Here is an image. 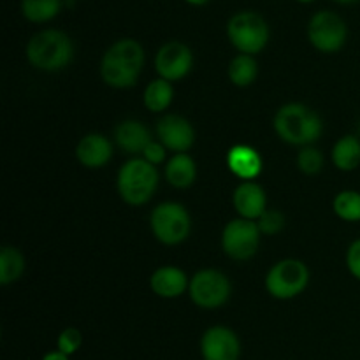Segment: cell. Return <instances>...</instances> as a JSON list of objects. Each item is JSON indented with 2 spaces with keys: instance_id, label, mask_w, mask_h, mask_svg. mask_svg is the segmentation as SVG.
I'll return each instance as SVG.
<instances>
[{
  "instance_id": "obj_26",
  "label": "cell",
  "mask_w": 360,
  "mask_h": 360,
  "mask_svg": "<svg viewBox=\"0 0 360 360\" xmlns=\"http://www.w3.org/2000/svg\"><path fill=\"white\" fill-rule=\"evenodd\" d=\"M297 167L299 171L308 176L319 174L323 169V155L319 148L304 146L301 148L297 155Z\"/></svg>"
},
{
  "instance_id": "obj_20",
  "label": "cell",
  "mask_w": 360,
  "mask_h": 360,
  "mask_svg": "<svg viewBox=\"0 0 360 360\" xmlns=\"http://www.w3.org/2000/svg\"><path fill=\"white\" fill-rule=\"evenodd\" d=\"M334 167L343 172L355 171L360 165V137L359 136H343L330 151Z\"/></svg>"
},
{
  "instance_id": "obj_21",
  "label": "cell",
  "mask_w": 360,
  "mask_h": 360,
  "mask_svg": "<svg viewBox=\"0 0 360 360\" xmlns=\"http://www.w3.org/2000/svg\"><path fill=\"white\" fill-rule=\"evenodd\" d=\"M174 101V88L172 83L157 77L144 88L143 102L148 111L151 112H164Z\"/></svg>"
},
{
  "instance_id": "obj_1",
  "label": "cell",
  "mask_w": 360,
  "mask_h": 360,
  "mask_svg": "<svg viewBox=\"0 0 360 360\" xmlns=\"http://www.w3.org/2000/svg\"><path fill=\"white\" fill-rule=\"evenodd\" d=\"M144 48L136 39H120L101 60V77L108 86L125 90L139 79L144 67Z\"/></svg>"
},
{
  "instance_id": "obj_33",
  "label": "cell",
  "mask_w": 360,
  "mask_h": 360,
  "mask_svg": "<svg viewBox=\"0 0 360 360\" xmlns=\"http://www.w3.org/2000/svg\"><path fill=\"white\" fill-rule=\"evenodd\" d=\"M336 2H341V4H352V2H357V0H336Z\"/></svg>"
},
{
  "instance_id": "obj_13",
  "label": "cell",
  "mask_w": 360,
  "mask_h": 360,
  "mask_svg": "<svg viewBox=\"0 0 360 360\" xmlns=\"http://www.w3.org/2000/svg\"><path fill=\"white\" fill-rule=\"evenodd\" d=\"M158 141L174 153H186L195 143L192 123L179 115H165L157 123Z\"/></svg>"
},
{
  "instance_id": "obj_5",
  "label": "cell",
  "mask_w": 360,
  "mask_h": 360,
  "mask_svg": "<svg viewBox=\"0 0 360 360\" xmlns=\"http://www.w3.org/2000/svg\"><path fill=\"white\" fill-rule=\"evenodd\" d=\"M269 25L253 11L236 13L227 23V37L243 55H257L269 42Z\"/></svg>"
},
{
  "instance_id": "obj_9",
  "label": "cell",
  "mask_w": 360,
  "mask_h": 360,
  "mask_svg": "<svg viewBox=\"0 0 360 360\" xmlns=\"http://www.w3.org/2000/svg\"><path fill=\"white\" fill-rule=\"evenodd\" d=\"M308 39L320 53H338L347 44V23L333 11H319L308 23Z\"/></svg>"
},
{
  "instance_id": "obj_7",
  "label": "cell",
  "mask_w": 360,
  "mask_h": 360,
  "mask_svg": "<svg viewBox=\"0 0 360 360\" xmlns=\"http://www.w3.org/2000/svg\"><path fill=\"white\" fill-rule=\"evenodd\" d=\"M309 285V269L302 260L283 259L266 274V290L271 297L288 301L301 295Z\"/></svg>"
},
{
  "instance_id": "obj_6",
  "label": "cell",
  "mask_w": 360,
  "mask_h": 360,
  "mask_svg": "<svg viewBox=\"0 0 360 360\" xmlns=\"http://www.w3.org/2000/svg\"><path fill=\"white\" fill-rule=\"evenodd\" d=\"M151 232L162 245L176 246L186 241L192 231V218L185 206L178 202H162L151 211Z\"/></svg>"
},
{
  "instance_id": "obj_17",
  "label": "cell",
  "mask_w": 360,
  "mask_h": 360,
  "mask_svg": "<svg viewBox=\"0 0 360 360\" xmlns=\"http://www.w3.org/2000/svg\"><path fill=\"white\" fill-rule=\"evenodd\" d=\"M76 157L88 169H101L112 158V144L102 134H88L77 143Z\"/></svg>"
},
{
  "instance_id": "obj_10",
  "label": "cell",
  "mask_w": 360,
  "mask_h": 360,
  "mask_svg": "<svg viewBox=\"0 0 360 360\" xmlns=\"http://www.w3.org/2000/svg\"><path fill=\"white\" fill-rule=\"evenodd\" d=\"M259 224L245 218H234L225 225L221 232V248L227 257L234 260H250L255 257L260 245Z\"/></svg>"
},
{
  "instance_id": "obj_3",
  "label": "cell",
  "mask_w": 360,
  "mask_h": 360,
  "mask_svg": "<svg viewBox=\"0 0 360 360\" xmlns=\"http://www.w3.org/2000/svg\"><path fill=\"white\" fill-rule=\"evenodd\" d=\"M27 60L35 69L44 72H56L62 70L72 62L74 44L69 35L62 30L48 28V30L37 32L28 41Z\"/></svg>"
},
{
  "instance_id": "obj_29",
  "label": "cell",
  "mask_w": 360,
  "mask_h": 360,
  "mask_svg": "<svg viewBox=\"0 0 360 360\" xmlns=\"http://www.w3.org/2000/svg\"><path fill=\"white\" fill-rule=\"evenodd\" d=\"M165 157H167V148H165L160 141H151L143 151L144 160L150 162L155 167H157L158 164H162V162L165 160Z\"/></svg>"
},
{
  "instance_id": "obj_15",
  "label": "cell",
  "mask_w": 360,
  "mask_h": 360,
  "mask_svg": "<svg viewBox=\"0 0 360 360\" xmlns=\"http://www.w3.org/2000/svg\"><path fill=\"white\" fill-rule=\"evenodd\" d=\"M229 171L241 181H255L262 172V157L248 144H236L225 158Z\"/></svg>"
},
{
  "instance_id": "obj_34",
  "label": "cell",
  "mask_w": 360,
  "mask_h": 360,
  "mask_svg": "<svg viewBox=\"0 0 360 360\" xmlns=\"http://www.w3.org/2000/svg\"><path fill=\"white\" fill-rule=\"evenodd\" d=\"M297 2H302V4H308V2H313V0H297Z\"/></svg>"
},
{
  "instance_id": "obj_27",
  "label": "cell",
  "mask_w": 360,
  "mask_h": 360,
  "mask_svg": "<svg viewBox=\"0 0 360 360\" xmlns=\"http://www.w3.org/2000/svg\"><path fill=\"white\" fill-rule=\"evenodd\" d=\"M83 347V333L76 327H67L60 333L56 340V350L62 352L67 357H72L79 348Z\"/></svg>"
},
{
  "instance_id": "obj_31",
  "label": "cell",
  "mask_w": 360,
  "mask_h": 360,
  "mask_svg": "<svg viewBox=\"0 0 360 360\" xmlns=\"http://www.w3.org/2000/svg\"><path fill=\"white\" fill-rule=\"evenodd\" d=\"M42 360H70V357L63 355L62 352L53 350V352H48V354H46L44 357H42Z\"/></svg>"
},
{
  "instance_id": "obj_4",
  "label": "cell",
  "mask_w": 360,
  "mask_h": 360,
  "mask_svg": "<svg viewBox=\"0 0 360 360\" xmlns=\"http://www.w3.org/2000/svg\"><path fill=\"white\" fill-rule=\"evenodd\" d=\"M116 188L127 204L143 206L158 188L157 167L144 158H130L120 167Z\"/></svg>"
},
{
  "instance_id": "obj_16",
  "label": "cell",
  "mask_w": 360,
  "mask_h": 360,
  "mask_svg": "<svg viewBox=\"0 0 360 360\" xmlns=\"http://www.w3.org/2000/svg\"><path fill=\"white\" fill-rule=\"evenodd\" d=\"M190 280L183 269L176 266H162L151 274L150 288L162 299H176L188 290Z\"/></svg>"
},
{
  "instance_id": "obj_25",
  "label": "cell",
  "mask_w": 360,
  "mask_h": 360,
  "mask_svg": "<svg viewBox=\"0 0 360 360\" xmlns=\"http://www.w3.org/2000/svg\"><path fill=\"white\" fill-rule=\"evenodd\" d=\"M333 210L338 218L348 224L360 221V192L355 190H343L333 200Z\"/></svg>"
},
{
  "instance_id": "obj_24",
  "label": "cell",
  "mask_w": 360,
  "mask_h": 360,
  "mask_svg": "<svg viewBox=\"0 0 360 360\" xmlns=\"http://www.w3.org/2000/svg\"><path fill=\"white\" fill-rule=\"evenodd\" d=\"M63 0H21V13L32 23H48L60 14Z\"/></svg>"
},
{
  "instance_id": "obj_28",
  "label": "cell",
  "mask_w": 360,
  "mask_h": 360,
  "mask_svg": "<svg viewBox=\"0 0 360 360\" xmlns=\"http://www.w3.org/2000/svg\"><path fill=\"white\" fill-rule=\"evenodd\" d=\"M259 229L262 234L267 236H276L281 229L285 227V217L276 210H267L262 217L257 220Z\"/></svg>"
},
{
  "instance_id": "obj_8",
  "label": "cell",
  "mask_w": 360,
  "mask_h": 360,
  "mask_svg": "<svg viewBox=\"0 0 360 360\" xmlns=\"http://www.w3.org/2000/svg\"><path fill=\"white\" fill-rule=\"evenodd\" d=\"M231 294V280H229L221 271L202 269L190 278L188 295L197 308H221V306L229 301Z\"/></svg>"
},
{
  "instance_id": "obj_32",
  "label": "cell",
  "mask_w": 360,
  "mask_h": 360,
  "mask_svg": "<svg viewBox=\"0 0 360 360\" xmlns=\"http://www.w3.org/2000/svg\"><path fill=\"white\" fill-rule=\"evenodd\" d=\"M185 2H188L190 6H206L210 0H185Z\"/></svg>"
},
{
  "instance_id": "obj_22",
  "label": "cell",
  "mask_w": 360,
  "mask_h": 360,
  "mask_svg": "<svg viewBox=\"0 0 360 360\" xmlns=\"http://www.w3.org/2000/svg\"><path fill=\"white\" fill-rule=\"evenodd\" d=\"M227 72L232 84L239 88H246L255 83L257 76H259V63L252 55L239 53L238 56L231 60Z\"/></svg>"
},
{
  "instance_id": "obj_11",
  "label": "cell",
  "mask_w": 360,
  "mask_h": 360,
  "mask_svg": "<svg viewBox=\"0 0 360 360\" xmlns=\"http://www.w3.org/2000/svg\"><path fill=\"white\" fill-rule=\"evenodd\" d=\"M193 67V53L179 41H169L162 46L155 56V69L158 77L169 81H179L190 74Z\"/></svg>"
},
{
  "instance_id": "obj_36",
  "label": "cell",
  "mask_w": 360,
  "mask_h": 360,
  "mask_svg": "<svg viewBox=\"0 0 360 360\" xmlns=\"http://www.w3.org/2000/svg\"><path fill=\"white\" fill-rule=\"evenodd\" d=\"M200 360H204V359H200Z\"/></svg>"
},
{
  "instance_id": "obj_35",
  "label": "cell",
  "mask_w": 360,
  "mask_h": 360,
  "mask_svg": "<svg viewBox=\"0 0 360 360\" xmlns=\"http://www.w3.org/2000/svg\"><path fill=\"white\" fill-rule=\"evenodd\" d=\"M359 137H360V123H359Z\"/></svg>"
},
{
  "instance_id": "obj_14",
  "label": "cell",
  "mask_w": 360,
  "mask_h": 360,
  "mask_svg": "<svg viewBox=\"0 0 360 360\" xmlns=\"http://www.w3.org/2000/svg\"><path fill=\"white\" fill-rule=\"evenodd\" d=\"M232 204L239 218L257 221L267 211V195L259 183L241 181L236 186Z\"/></svg>"
},
{
  "instance_id": "obj_30",
  "label": "cell",
  "mask_w": 360,
  "mask_h": 360,
  "mask_svg": "<svg viewBox=\"0 0 360 360\" xmlns=\"http://www.w3.org/2000/svg\"><path fill=\"white\" fill-rule=\"evenodd\" d=\"M347 267L352 276L360 281V238L355 239L347 250Z\"/></svg>"
},
{
  "instance_id": "obj_23",
  "label": "cell",
  "mask_w": 360,
  "mask_h": 360,
  "mask_svg": "<svg viewBox=\"0 0 360 360\" xmlns=\"http://www.w3.org/2000/svg\"><path fill=\"white\" fill-rule=\"evenodd\" d=\"M25 273V257L14 246H4L0 250V285H11Z\"/></svg>"
},
{
  "instance_id": "obj_2",
  "label": "cell",
  "mask_w": 360,
  "mask_h": 360,
  "mask_svg": "<svg viewBox=\"0 0 360 360\" xmlns=\"http://www.w3.org/2000/svg\"><path fill=\"white\" fill-rule=\"evenodd\" d=\"M274 130L283 143L292 146H313L323 132V122L316 111L299 102L281 105L274 115Z\"/></svg>"
},
{
  "instance_id": "obj_18",
  "label": "cell",
  "mask_w": 360,
  "mask_h": 360,
  "mask_svg": "<svg viewBox=\"0 0 360 360\" xmlns=\"http://www.w3.org/2000/svg\"><path fill=\"white\" fill-rule=\"evenodd\" d=\"M115 141L125 153L143 155L144 148L151 143V134L144 123L137 120H125L115 130Z\"/></svg>"
},
{
  "instance_id": "obj_12",
  "label": "cell",
  "mask_w": 360,
  "mask_h": 360,
  "mask_svg": "<svg viewBox=\"0 0 360 360\" xmlns=\"http://www.w3.org/2000/svg\"><path fill=\"white\" fill-rule=\"evenodd\" d=\"M200 355L204 360H239L241 341L238 334L229 327H210L200 338Z\"/></svg>"
},
{
  "instance_id": "obj_19",
  "label": "cell",
  "mask_w": 360,
  "mask_h": 360,
  "mask_svg": "<svg viewBox=\"0 0 360 360\" xmlns=\"http://www.w3.org/2000/svg\"><path fill=\"white\" fill-rule=\"evenodd\" d=\"M165 178L174 188H188L197 179V164L188 153H174L165 165Z\"/></svg>"
}]
</instances>
